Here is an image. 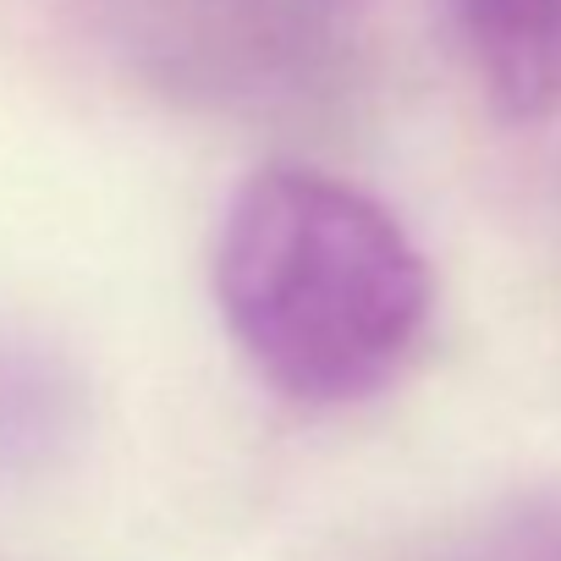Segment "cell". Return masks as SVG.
Instances as JSON below:
<instances>
[{"mask_svg":"<svg viewBox=\"0 0 561 561\" xmlns=\"http://www.w3.org/2000/svg\"><path fill=\"white\" fill-rule=\"evenodd\" d=\"M209 280L253 375L304 408L375 397L430 320V264L408 226L314 165H259L237 182Z\"/></svg>","mask_w":561,"mask_h":561,"instance_id":"obj_1","label":"cell"},{"mask_svg":"<svg viewBox=\"0 0 561 561\" xmlns=\"http://www.w3.org/2000/svg\"><path fill=\"white\" fill-rule=\"evenodd\" d=\"M468 56L512 122L561 111V0H451Z\"/></svg>","mask_w":561,"mask_h":561,"instance_id":"obj_2","label":"cell"},{"mask_svg":"<svg viewBox=\"0 0 561 561\" xmlns=\"http://www.w3.org/2000/svg\"><path fill=\"white\" fill-rule=\"evenodd\" d=\"M435 561H561V495H528L501 506Z\"/></svg>","mask_w":561,"mask_h":561,"instance_id":"obj_3","label":"cell"}]
</instances>
